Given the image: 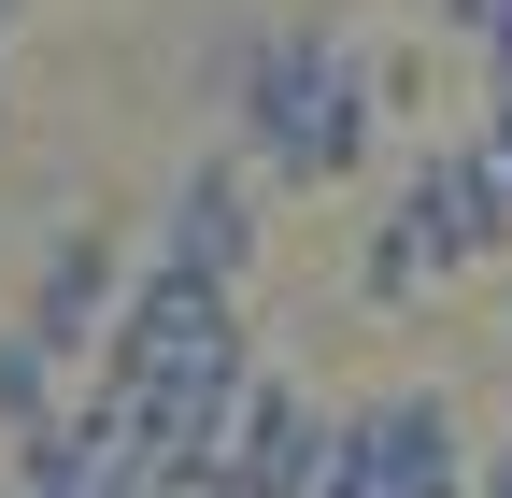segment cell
<instances>
[{
    "instance_id": "3",
    "label": "cell",
    "mask_w": 512,
    "mask_h": 498,
    "mask_svg": "<svg viewBox=\"0 0 512 498\" xmlns=\"http://www.w3.org/2000/svg\"><path fill=\"white\" fill-rule=\"evenodd\" d=\"M384 200H399V214L427 228L441 285H456V271H498V257H512V171H498V143H484V129H441V143H413Z\"/></svg>"
},
{
    "instance_id": "8",
    "label": "cell",
    "mask_w": 512,
    "mask_h": 498,
    "mask_svg": "<svg viewBox=\"0 0 512 498\" xmlns=\"http://www.w3.org/2000/svg\"><path fill=\"white\" fill-rule=\"evenodd\" d=\"M57 399H72V356H57V342L15 314V328H0V442H15V427H43Z\"/></svg>"
},
{
    "instance_id": "5",
    "label": "cell",
    "mask_w": 512,
    "mask_h": 498,
    "mask_svg": "<svg viewBox=\"0 0 512 498\" xmlns=\"http://www.w3.org/2000/svg\"><path fill=\"white\" fill-rule=\"evenodd\" d=\"M128 271H143V257H128L100 214H72V228H57L43 257H29V299H15V314H29L57 356L86 370V356H100V328H114V299H128Z\"/></svg>"
},
{
    "instance_id": "11",
    "label": "cell",
    "mask_w": 512,
    "mask_h": 498,
    "mask_svg": "<svg viewBox=\"0 0 512 498\" xmlns=\"http://www.w3.org/2000/svg\"><path fill=\"white\" fill-rule=\"evenodd\" d=\"M15 15H29V0H0V43H15Z\"/></svg>"
},
{
    "instance_id": "4",
    "label": "cell",
    "mask_w": 512,
    "mask_h": 498,
    "mask_svg": "<svg viewBox=\"0 0 512 498\" xmlns=\"http://www.w3.org/2000/svg\"><path fill=\"white\" fill-rule=\"evenodd\" d=\"M256 242H271V185H256V157H242V143L185 157V171H171V200H157V257H171V271L242 285V271H256Z\"/></svg>"
},
{
    "instance_id": "7",
    "label": "cell",
    "mask_w": 512,
    "mask_h": 498,
    "mask_svg": "<svg viewBox=\"0 0 512 498\" xmlns=\"http://www.w3.org/2000/svg\"><path fill=\"white\" fill-rule=\"evenodd\" d=\"M342 285H356V314H413V299L441 285V257H427V228L384 200L370 228H356V257H342Z\"/></svg>"
},
{
    "instance_id": "1",
    "label": "cell",
    "mask_w": 512,
    "mask_h": 498,
    "mask_svg": "<svg viewBox=\"0 0 512 498\" xmlns=\"http://www.w3.org/2000/svg\"><path fill=\"white\" fill-rule=\"evenodd\" d=\"M214 129L256 157L271 200H328V185H370L399 114L370 86V43H342L328 15H271L214 57Z\"/></svg>"
},
{
    "instance_id": "6",
    "label": "cell",
    "mask_w": 512,
    "mask_h": 498,
    "mask_svg": "<svg viewBox=\"0 0 512 498\" xmlns=\"http://www.w3.org/2000/svg\"><path fill=\"white\" fill-rule=\"evenodd\" d=\"M328 399L313 385H285V370H256L242 385V413H228V470L256 484V498H313V470H328Z\"/></svg>"
},
{
    "instance_id": "2",
    "label": "cell",
    "mask_w": 512,
    "mask_h": 498,
    "mask_svg": "<svg viewBox=\"0 0 512 498\" xmlns=\"http://www.w3.org/2000/svg\"><path fill=\"white\" fill-rule=\"evenodd\" d=\"M86 370H100V385H242V370H256L242 285H214V271H171V257H143Z\"/></svg>"
},
{
    "instance_id": "9",
    "label": "cell",
    "mask_w": 512,
    "mask_h": 498,
    "mask_svg": "<svg viewBox=\"0 0 512 498\" xmlns=\"http://www.w3.org/2000/svg\"><path fill=\"white\" fill-rule=\"evenodd\" d=\"M427 15H441L456 57H512V0H427Z\"/></svg>"
},
{
    "instance_id": "10",
    "label": "cell",
    "mask_w": 512,
    "mask_h": 498,
    "mask_svg": "<svg viewBox=\"0 0 512 498\" xmlns=\"http://www.w3.org/2000/svg\"><path fill=\"white\" fill-rule=\"evenodd\" d=\"M0 129H15V43H0Z\"/></svg>"
}]
</instances>
